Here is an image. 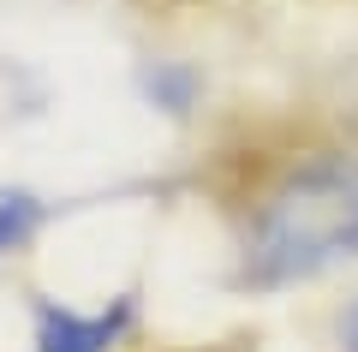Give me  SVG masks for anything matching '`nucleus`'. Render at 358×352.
Masks as SVG:
<instances>
[{
  "label": "nucleus",
  "mask_w": 358,
  "mask_h": 352,
  "mask_svg": "<svg viewBox=\"0 0 358 352\" xmlns=\"http://www.w3.org/2000/svg\"><path fill=\"white\" fill-rule=\"evenodd\" d=\"M358 251V162L310 155L263 191L251 215V281H299Z\"/></svg>",
  "instance_id": "1"
},
{
  "label": "nucleus",
  "mask_w": 358,
  "mask_h": 352,
  "mask_svg": "<svg viewBox=\"0 0 358 352\" xmlns=\"http://www.w3.org/2000/svg\"><path fill=\"white\" fill-rule=\"evenodd\" d=\"M126 316H131L126 299H120L114 311H96V316L66 311V304H42V316H36V352H108L114 335L126 328Z\"/></svg>",
  "instance_id": "2"
},
{
  "label": "nucleus",
  "mask_w": 358,
  "mask_h": 352,
  "mask_svg": "<svg viewBox=\"0 0 358 352\" xmlns=\"http://www.w3.org/2000/svg\"><path fill=\"white\" fill-rule=\"evenodd\" d=\"M36 197L30 191H0V251H13V245L30 239V227H36Z\"/></svg>",
  "instance_id": "3"
},
{
  "label": "nucleus",
  "mask_w": 358,
  "mask_h": 352,
  "mask_svg": "<svg viewBox=\"0 0 358 352\" xmlns=\"http://www.w3.org/2000/svg\"><path fill=\"white\" fill-rule=\"evenodd\" d=\"M192 90H197V78L185 72V66H162V72H150V96L155 101H167V108H192Z\"/></svg>",
  "instance_id": "4"
},
{
  "label": "nucleus",
  "mask_w": 358,
  "mask_h": 352,
  "mask_svg": "<svg viewBox=\"0 0 358 352\" xmlns=\"http://www.w3.org/2000/svg\"><path fill=\"white\" fill-rule=\"evenodd\" d=\"M341 340H346V352H358V304L346 311V323H341Z\"/></svg>",
  "instance_id": "5"
}]
</instances>
